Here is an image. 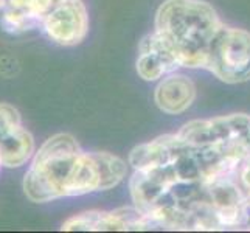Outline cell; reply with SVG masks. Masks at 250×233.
I'll return each mask as SVG.
<instances>
[{"instance_id": "cell-1", "label": "cell", "mask_w": 250, "mask_h": 233, "mask_svg": "<svg viewBox=\"0 0 250 233\" xmlns=\"http://www.w3.org/2000/svg\"><path fill=\"white\" fill-rule=\"evenodd\" d=\"M127 174V163L110 152L84 151L70 134H55L30 160L23 191L31 202L45 204L62 197L107 191Z\"/></svg>"}, {"instance_id": "cell-2", "label": "cell", "mask_w": 250, "mask_h": 233, "mask_svg": "<svg viewBox=\"0 0 250 233\" xmlns=\"http://www.w3.org/2000/svg\"><path fill=\"white\" fill-rule=\"evenodd\" d=\"M222 25L205 0H165L156 13L154 31L172 50L180 67L207 68L210 47Z\"/></svg>"}, {"instance_id": "cell-3", "label": "cell", "mask_w": 250, "mask_h": 233, "mask_svg": "<svg viewBox=\"0 0 250 233\" xmlns=\"http://www.w3.org/2000/svg\"><path fill=\"white\" fill-rule=\"evenodd\" d=\"M205 70L226 84L250 81V31L222 25L210 47Z\"/></svg>"}, {"instance_id": "cell-4", "label": "cell", "mask_w": 250, "mask_h": 233, "mask_svg": "<svg viewBox=\"0 0 250 233\" xmlns=\"http://www.w3.org/2000/svg\"><path fill=\"white\" fill-rule=\"evenodd\" d=\"M41 28L61 47L80 45L89 33V13L83 0H59L44 17Z\"/></svg>"}, {"instance_id": "cell-5", "label": "cell", "mask_w": 250, "mask_h": 233, "mask_svg": "<svg viewBox=\"0 0 250 233\" xmlns=\"http://www.w3.org/2000/svg\"><path fill=\"white\" fill-rule=\"evenodd\" d=\"M36 152L31 132L14 106L0 103V163L5 168L27 165Z\"/></svg>"}, {"instance_id": "cell-6", "label": "cell", "mask_w": 250, "mask_h": 233, "mask_svg": "<svg viewBox=\"0 0 250 233\" xmlns=\"http://www.w3.org/2000/svg\"><path fill=\"white\" fill-rule=\"evenodd\" d=\"M154 224L135 207H122L117 210H90L68 218L61 230L65 232H137L152 230Z\"/></svg>"}, {"instance_id": "cell-7", "label": "cell", "mask_w": 250, "mask_h": 233, "mask_svg": "<svg viewBox=\"0 0 250 233\" xmlns=\"http://www.w3.org/2000/svg\"><path fill=\"white\" fill-rule=\"evenodd\" d=\"M250 129V115L230 114L208 120H193L177 132L185 142L193 145H216L246 140Z\"/></svg>"}, {"instance_id": "cell-8", "label": "cell", "mask_w": 250, "mask_h": 233, "mask_svg": "<svg viewBox=\"0 0 250 233\" xmlns=\"http://www.w3.org/2000/svg\"><path fill=\"white\" fill-rule=\"evenodd\" d=\"M180 67L176 55L156 31H152L140 41L139 58L135 68L145 81H159L163 76L176 72Z\"/></svg>"}, {"instance_id": "cell-9", "label": "cell", "mask_w": 250, "mask_h": 233, "mask_svg": "<svg viewBox=\"0 0 250 233\" xmlns=\"http://www.w3.org/2000/svg\"><path fill=\"white\" fill-rule=\"evenodd\" d=\"M59 0H6L0 11V27L10 34H22L39 28L44 17Z\"/></svg>"}, {"instance_id": "cell-10", "label": "cell", "mask_w": 250, "mask_h": 233, "mask_svg": "<svg viewBox=\"0 0 250 233\" xmlns=\"http://www.w3.org/2000/svg\"><path fill=\"white\" fill-rule=\"evenodd\" d=\"M196 100V85L188 76L172 72L159 80L154 89V101L168 115H179L191 107Z\"/></svg>"}, {"instance_id": "cell-11", "label": "cell", "mask_w": 250, "mask_h": 233, "mask_svg": "<svg viewBox=\"0 0 250 233\" xmlns=\"http://www.w3.org/2000/svg\"><path fill=\"white\" fill-rule=\"evenodd\" d=\"M246 143H247V148H249V152H250V129H249L247 137H246Z\"/></svg>"}, {"instance_id": "cell-12", "label": "cell", "mask_w": 250, "mask_h": 233, "mask_svg": "<svg viewBox=\"0 0 250 233\" xmlns=\"http://www.w3.org/2000/svg\"><path fill=\"white\" fill-rule=\"evenodd\" d=\"M0 168H2V163H0Z\"/></svg>"}]
</instances>
